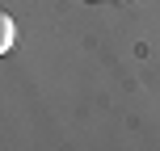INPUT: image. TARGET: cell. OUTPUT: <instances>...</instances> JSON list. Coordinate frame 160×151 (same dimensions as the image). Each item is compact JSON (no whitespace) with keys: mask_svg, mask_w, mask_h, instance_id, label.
<instances>
[{"mask_svg":"<svg viewBox=\"0 0 160 151\" xmlns=\"http://www.w3.org/2000/svg\"><path fill=\"white\" fill-rule=\"evenodd\" d=\"M13 42H17V21H13L8 13H0V55H8Z\"/></svg>","mask_w":160,"mask_h":151,"instance_id":"1","label":"cell"}]
</instances>
